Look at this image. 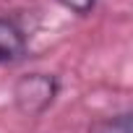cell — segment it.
Returning <instances> with one entry per match:
<instances>
[{"mask_svg": "<svg viewBox=\"0 0 133 133\" xmlns=\"http://www.w3.org/2000/svg\"><path fill=\"white\" fill-rule=\"evenodd\" d=\"M60 84L50 73H26L13 84V102L21 115L37 117L42 115L57 97Z\"/></svg>", "mask_w": 133, "mask_h": 133, "instance_id": "6da1fadb", "label": "cell"}, {"mask_svg": "<svg viewBox=\"0 0 133 133\" xmlns=\"http://www.w3.org/2000/svg\"><path fill=\"white\" fill-rule=\"evenodd\" d=\"M26 52V31L16 18L0 16V65L16 63Z\"/></svg>", "mask_w": 133, "mask_h": 133, "instance_id": "7a4b0ae2", "label": "cell"}, {"mask_svg": "<svg viewBox=\"0 0 133 133\" xmlns=\"http://www.w3.org/2000/svg\"><path fill=\"white\" fill-rule=\"evenodd\" d=\"M89 133H130V112L102 117V120H97L89 128Z\"/></svg>", "mask_w": 133, "mask_h": 133, "instance_id": "3957f363", "label": "cell"}, {"mask_svg": "<svg viewBox=\"0 0 133 133\" xmlns=\"http://www.w3.org/2000/svg\"><path fill=\"white\" fill-rule=\"evenodd\" d=\"M57 3H60L63 8L78 13V16H86V13H91V8L97 5V0H57Z\"/></svg>", "mask_w": 133, "mask_h": 133, "instance_id": "277c9868", "label": "cell"}]
</instances>
